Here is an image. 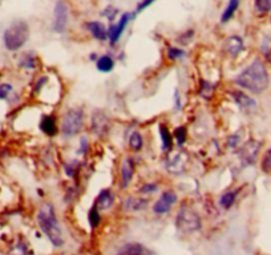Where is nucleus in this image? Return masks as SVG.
<instances>
[{
    "instance_id": "1",
    "label": "nucleus",
    "mask_w": 271,
    "mask_h": 255,
    "mask_svg": "<svg viewBox=\"0 0 271 255\" xmlns=\"http://www.w3.org/2000/svg\"><path fill=\"white\" fill-rule=\"evenodd\" d=\"M235 84L238 85L239 88L249 90L254 94L265 92L270 85V76L263 61L255 59L249 67H246L235 77Z\"/></svg>"
},
{
    "instance_id": "2",
    "label": "nucleus",
    "mask_w": 271,
    "mask_h": 255,
    "mask_svg": "<svg viewBox=\"0 0 271 255\" xmlns=\"http://www.w3.org/2000/svg\"><path fill=\"white\" fill-rule=\"evenodd\" d=\"M37 222H39V226L43 230V233L52 242L53 246L60 247L64 243L63 231H61L59 221L56 218L55 207L51 203H45L41 206V209L37 213Z\"/></svg>"
},
{
    "instance_id": "3",
    "label": "nucleus",
    "mask_w": 271,
    "mask_h": 255,
    "mask_svg": "<svg viewBox=\"0 0 271 255\" xmlns=\"http://www.w3.org/2000/svg\"><path fill=\"white\" fill-rule=\"evenodd\" d=\"M29 27L23 20L15 21L3 33V43L8 51H17L28 41Z\"/></svg>"
},
{
    "instance_id": "4",
    "label": "nucleus",
    "mask_w": 271,
    "mask_h": 255,
    "mask_svg": "<svg viewBox=\"0 0 271 255\" xmlns=\"http://www.w3.org/2000/svg\"><path fill=\"white\" fill-rule=\"evenodd\" d=\"M83 125H84V112L79 108H71L63 117L61 133L65 137H73L80 133Z\"/></svg>"
},
{
    "instance_id": "5",
    "label": "nucleus",
    "mask_w": 271,
    "mask_h": 255,
    "mask_svg": "<svg viewBox=\"0 0 271 255\" xmlns=\"http://www.w3.org/2000/svg\"><path fill=\"white\" fill-rule=\"evenodd\" d=\"M176 225L183 233H193V231L201 229V218L195 211L191 210L190 207L183 206L178 211Z\"/></svg>"
},
{
    "instance_id": "6",
    "label": "nucleus",
    "mask_w": 271,
    "mask_h": 255,
    "mask_svg": "<svg viewBox=\"0 0 271 255\" xmlns=\"http://www.w3.org/2000/svg\"><path fill=\"white\" fill-rule=\"evenodd\" d=\"M69 21V8L64 0H57L55 5V17H53V31L57 33L65 32Z\"/></svg>"
},
{
    "instance_id": "7",
    "label": "nucleus",
    "mask_w": 271,
    "mask_h": 255,
    "mask_svg": "<svg viewBox=\"0 0 271 255\" xmlns=\"http://www.w3.org/2000/svg\"><path fill=\"white\" fill-rule=\"evenodd\" d=\"M90 129L92 133H94L98 137H105L110 130V120L106 116L105 112L102 110H96L92 114L90 118Z\"/></svg>"
},
{
    "instance_id": "8",
    "label": "nucleus",
    "mask_w": 271,
    "mask_h": 255,
    "mask_svg": "<svg viewBox=\"0 0 271 255\" xmlns=\"http://www.w3.org/2000/svg\"><path fill=\"white\" fill-rule=\"evenodd\" d=\"M259 149H261V142L255 141V140H250L242 146V149L239 150V158H241L243 166L254 165L259 154Z\"/></svg>"
},
{
    "instance_id": "9",
    "label": "nucleus",
    "mask_w": 271,
    "mask_h": 255,
    "mask_svg": "<svg viewBox=\"0 0 271 255\" xmlns=\"http://www.w3.org/2000/svg\"><path fill=\"white\" fill-rule=\"evenodd\" d=\"M133 17V15L129 12L124 13L121 17H120V20L116 23V24H112L108 29V39H109L110 44L114 45L120 40V37L122 36V33L125 31L126 25L129 23V20Z\"/></svg>"
},
{
    "instance_id": "10",
    "label": "nucleus",
    "mask_w": 271,
    "mask_h": 255,
    "mask_svg": "<svg viewBox=\"0 0 271 255\" xmlns=\"http://www.w3.org/2000/svg\"><path fill=\"white\" fill-rule=\"evenodd\" d=\"M176 202H177V194L173 190H166L153 205V211L156 214H165L170 211Z\"/></svg>"
},
{
    "instance_id": "11",
    "label": "nucleus",
    "mask_w": 271,
    "mask_h": 255,
    "mask_svg": "<svg viewBox=\"0 0 271 255\" xmlns=\"http://www.w3.org/2000/svg\"><path fill=\"white\" fill-rule=\"evenodd\" d=\"M134 169H136V164H134L133 158L128 157L122 161L121 168H120V182H121L122 189L129 186L130 181L134 175Z\"/></svg>"
},
{
    "instance_id": "12",
    "label": "nucleus",
    "mask_w": 271,
    "mask_h": 255,
    "mask_svg": "<svg viewBox=\"0 0 271 255\" xmlns=\"http://www.w3.org/2000/svg\"><path fill=\"white\" fill-rule=\"evenodd\" d=\"M186 164H187V156L186 153H181L176 154L173 157L166 161V169L169 170L170 173L173 174H181L185 171L186 169Z\"/></svg>"
},
{
    "instance_id": "13",
    "label": "nucleus",
    "mask_w": 271,
    "mask_h": 255,
    "mask_svg": "<svg viewBox=\"0 0 271 255\" xmlns=\"http://www.w3.org/2000/svg\"><path fill=\"white\" fill-rule=\"evenodd\" d=\"M231 97H233L234 102L241 109L247 110V112L257 109V101H255L254 98H251L249 94L242 92V90H234V92H231Z\"/></svg>"
},
{
    "instance_id": "14",
    "label": "nucleus",
    "mask_w": 271,
    "mask_h": 255,
    "mask_svg": "<svg viewBox=\"0 0 271 255\" xmlns=\"http://www.w3.org/2000/svg\"><path fill=\"white\" fill-rule=\"evenodd\" d=\"M114 203V194L109 189H104L100 191L97 198L94 201V206L97 207L98 210H108L113 206Z\"/></svg>"
},
{
    "instance_id": "15",
    "label": "nucleus",
    "mask_w": 271,
    "mask_h": 255,
    "mask_svg": "<svg viewBox=\"0 0 271 255\" xmlns=\"http://www.w3.org/2000/svg\"><path fill=\"white\" fill-rule=\"evenodd\" d=\"M243 48H245V45H243V40L242 37L237 36H230L225 41V49H226V52L230 55L231 57H237L239 53L242 52Z\"/></svg>"
},
{
    "instance_id": "16",
    "label": "nucleus",
    "mask_w": 271,
    "mask_h": 255,
    "mask_svg": "<svg viewBox=\"0 0 271 255\" xmlns=\"http://www.w3.org/2000/svg\"><path fill=\"white\" fill-rule=\"evenodd\" d=\"M152 254L148 249L141 243H126L122 246L117 255H149Z\"/></svg>"
},
{
    "instance_id": "17",
    "label": "nucleus",
    "mask_w": 271,
    "mask_h": 255,
    "mask_svg": "<svg viewBox=\"0 0 271 255\" xmlns=\"http://www.w3.org/2000/svg\"><path fill=\"white\" fill-rule=\"evenodd\" d=\"M87 28L90 32V35L97 40L102 41L108 39V31H106L105 25L100 21H89V23H87Z\"/></svg>"
},
{
    "instance_id": "18",
    "label": "nucleus",
    "mask_w": 271,
    "mask_h": 255,
    "mask_svg": "<svg viewBox=\"0 0 271 255\" xmlns=\"http://www.w3.org/2000/svg\"><path fill=\"white\" fill-rule=\"evenodd\" d=\"M40 129L43 133H45L47 136H55L57 133V125L56 120L51 114H47V116H43L40 120Z\"/></svg>"
},
{
    "instance_id": "19",
    "label": "nucleus",
    "mask_w": 271,
    "mask_h": 255,
    "mask_svg": "<svg viewBox=\"0 0 271 255\" xmlns=\"http://www.w3.org/2000/svg\"><path fill=\"white\" fill-rule=\"evenodd\" d=\"M148 199L145 198H136V197H129V198L124 201V209L129 211H140L144 210L148 206Z\"/></svg>"
},
{
    "instance_id": "20",
    "label": "nucleus",
    "mask_w": 271,
    "mask_h": 255,
    "mask_svg": "<svg viewBox=\"0 0 271 255\" xmlns=\"http://www.w3.org/2000/svg\"><path fill=\"white\" fill-rule=\"evenodd\" d=\"M96 67L100 72H110L114 68V60L109 55H104V56L98 57Z\"/></svg>"
},
{
    "instance_id": "21",
    "label": "nucleus",
    "mask_w": 271,
    "mask_h": 255,
    "mask_svg": "<svg viewBox=\"0 0 271 255\" xmlns=\"http://www.w3.org/2000/svg\"><path fill=\"white\" fill-rule=\"evenodd\" d=\"M238 7H239V0H229L227 7L225 8L222 15H221V21H222V23H227V21L230 20L231 17L234 16L235 11L238 9Z\"/></svg>"
},
{
    "instance_id": "22",
    "label": "nucleus",
    "mask_w": 271,
    "mask_h": 255,
    "mask_svg": "<svg viewBox=\"0 0 271 255\" xmlns=\"http://www.w3.org/2000/svg\"><path fill=\"white\" fill-rule=\"evenodd\" d=\"M160 136L162 140V149L164 150H172L173 146V136L170 134L169 129L165 125H160Z\"/></svg>"
},
{
    "instance_id": "23",
    "label": "nucleus",
    "mask_w": 271,
    "mask_h": 255,
    "mask_svg": "<svg viewBox=\"0 0 271 255\" xmlns=\"http://www.w3.org/2000/svg\"><path fill=\"white\" fill-rule=\"evenodd\" d=\"M235 198H237V190L226 191L225 194H222L221 199H219V203L223 209H230L235 202Z\"/></svg>"
},
{
    "instance_id": "24",
    "label": "nucleus",
    "mask_w": 271,
    "mask_h": 255,
    "mask_svg": "<svg viewBox=\"0 0 271 255\" xmlns=\"http://www.w3.org/2000/svg\"><path fill=\"white\" fill-rule=\"evenodd\" d=\"M129 146L134 150V152H138V150L142 149V146H144V138H142L140 132H136V130H134L133 133L130 134Z\"/></svg>"
},
{
    "instance_id": "25",
    "label": "nucleus",
    "mask_w": 271,
    "mask_h": 255,
    "mask_svg": "<svg viewBox=\"0 0 271 255\" xmlns=\"http://www.w3.org/2000/svg\"><path fill=\"white\" fill-rule=\"evenodd\" d=\"M88 221H89V225H90V227H92V229H96V227L100 225V222H101V217H100L98 209L94 206V205H93V207L89 210Z\"/></svg>"
},
{
    "instance_id": "26",
    "label": "nucleus",
    "mask_w": 271,
    "mask_h": 255,
    "mask_svg": "<svg viewBox=\"0 0 271 255\" xmlns=\"http://www.w3.org/2000/svg\"><path fill=\"white\" fill-rule=\"evenodd\" d=\"M254 7L259 13L271 12V0H254Z\"/></svg>"
},
{
    "instance_id": "27",
    "label": "nucleus",
    "mask_w": 271,
    "mask_h": 255,
    "mask_svg": "<svg viewBox=\"0 0 271 255\" xmlns=\"http://www.w3.org/2000/svg\"><path fill=\"white\" fill-rule=\"evenodd\" d=\"M174 138H176V142H177L178 145H183L187 138L186 128L185 126H178V128H176L174 129Z\"/></svg>"
},
{
    "instance_id": "28",
    "label": "nucleus",
    "mask_w": 271,
    "mask_h": 255,
    "mask_svg": "<svg viewBox=\"0 0 271 255\" xmlns=\"http://www.w3.org/2000/svg\"><path fill=\"white\" fill-rule=\"evenodd\" d=\"M168 56H169L170 60H178V59L185 56V51H182L181 48H177V47H170L168 49Z\"/></svg>"
},
{
    "instance_id": "29",
    "label": "nucleus",
    "mask_w": 271,
    "mask_h": 255,
    "mask_svg": "<svg viewBox=\"0 0 271 255\" xmlns=\"http://www.w3.org/2000/svg\"><path fill=\"white\" fill-rule=\"evenodd\" d=\"M262 170L266 174H271V148L266 152L262 161Z\"/></svg>"
},
{
    "instance_id": "30",
    "label": "nucleus",
    "mask_w": 271,
    "mask_h": 255,
    "mask_svg": "<svg viewBox=\"0 0 271 255\" xmlns=\"http://www.w3.org/2000/svg\"><path fill=\"white\" fill-rule=\"evenodd\" d=\"M157 190H158V185L154 182L145 183V185L140 189V191H141L142 194H153V193H156Z\"/></svg>"
},
{
    "instance_id": "31",
    "label": "nucleus",
    "mask_w": 271,
    "mask_h": 255,
    "mask_svg": "<svg viewBox=\"0 0 271 255\" xmlns=\"http://www.w3.org/2000/svg\"><path fill=\"white\" fill-rule=\"evenodd\" d=\"M118 13V9L114 8V7H112V5H108L104 11H102V16H105L108 20H113L114 17L117 16Z\"/></svg>"
},
{
    "instance_id": "32",
    "label": "nucleus",
    "mask_w": 271,
    "mask_h": 255,
    "mask_svg": "<svg viewBox=\"0 0 271 255\" xmlns=\"http://www.w3.org/2000/svg\"><path fill=\"white\" fill-rule=\"evenodd\" d=\"M20 65L23 67V68L33 69L35 67H36V60H35V57L33 56H29V55H27V56H25L24 59L20 61Z\"/></svg>"
},
{
    "instance_id": "33",
    "label": "nucleus",
    "mask_w": 271,
    "mask_h": 255,
    "mask_svg": "<svg viewBox=\"0 0 271 255\" xmlns=\"http://www.w3.org/2000/svg\"><path fill=\"white\" fill-rule=\"evenodd\" d=\"M12 92V85L11 84H1L0 85V100H4L8 97V94Z\"/></svg>"
},
{
    "instance_id": "34",
    "label": "nucleus",
    "mask_w": 271,
    "mask_h": 255,
    "mask_svg": "<svg viewBox=\"0 0 271 255\" xmlns=\"http://www.w3.org/2000/svg\"><path fill=\"white\" fill-rule=\"evenodd\" d=\"M154 1H156V0H141V1L138 3L137 8H136V12H134V13L142 12L144 9H146V8H148V7H149V5L153 4Z\"/></svg>"
},
{
    "instance_id": "35",
    "label": "nucleus",
    "mask_w": 271,
    "mask_h": 255,
    "mask_svg": "<svg viewBox=\"0 0 271 255\" xmlns=\"http://www.w3.org/2000/svg\"><path fill=\"white\" fill-rule=\"evenodd\" d=\"M75 162L69 164V165H65V171H67V174H68L69 177H75L77 171H79V166H76V164H75Z\"/></svg>"
},
{
    "instance_id": "36",
    "label": "nucleus",
    "mask_w": 271,
    "mask_h": 255,
    "mask_svg": "<svg viewBox=\"0 0 271 255\" xmlns=\"http://www.w3.org/2000/svg\"><path fill=\"white\" fill-rule=\"evenodd\" d=\"M239 142H241V136H239V133H235L231 137H229V146L230 148H237L239 145Z\"/></svg>"
},
{
    "instance_id": "37",
    "label": "nucleus",
    "mask_w": 271,
    "mask_h": 255,
    "mask_svg": "<svg viewBox=\"0 0 271 255\" xmlns=\"http://www.w3.org/2000/svg\"><path fill=\"white\" fill-rule=\"evenodd\" d=\"M89 145H88V141H87V138H84V140H81V148L80 150H79V153H87V150H88Z\"/></svg>"
},
{
    "instance_id": "38",
    "label": "nucleus",
    "mask_w": 271,
    "mask_h": 255,
    "mask_svg": "<svg viewBox=\"0 0 271 255\" xmlns=\"http://www.w3.org/2000/svg\"><path fill=\"white\" fill-rule=\"evenodd\" d=\"M176 108H180V96H177V92H176Z\"/></svg>"
}]
</instances>
